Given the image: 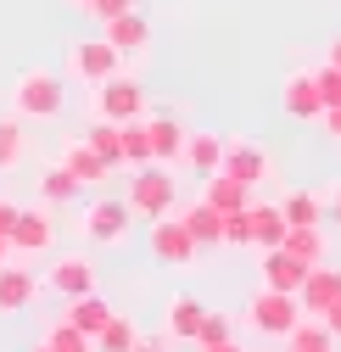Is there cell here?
I'll use <instances>...</instances> for the list:
<instances>
[{"instance_id":"6da1fadb","label":"cell","mask_w":341,"mask_h":352,"mask_svg":"<svg viewBox=\"0 0 341 352\" xmlns=\"http://www.w3.org/2000/svg\"><path fill=\"white\" fill-rule=\"evenodd\" d=\"M12 101H17V118H56L62 112V78L51 67H28L12 84Z\"/></svg>"},{"instance_id":"7a4b0ae2","label":"cell","mask_w":341,"mask_h":352,"mask_svg":"<svg viewBox=\"0 0 341 352\" xmlns=\"http://www.w3.org/2000/svg\"><path fill=\"white\" fill-rule=\"evenodd\" d=\"M129 212H140V218H162V212H174V179H168V168L162 162H146L140 173H135V185H129Z\"/></svg>"},{"instance_id":"3957f363","label":"cell","mask_w":341,"mask_h":352,"mask_svg":"<svg viewBox=\"0 0 341 352\" xmlns=\"http://www.w3.org/2000/svg\"><path fill=\"white\" fill-rule=\"evenodd\" d=\"M135 118H146V90L135 78L96 84V123H135Z\"/></svg>"},{"instance_id":"277c9868","label":"cell","mask_w":341,"mask_h":352,"mask_svg":"<svg viewBox=\"0 0 341 352\" xmlns=\"http://www.w3.org/2000/svg\"><path fill=\"white\" fill-rule=\"evenodd\" d=\"M129 201H90V207H84V235H90V241H101V246H123V241H129Z\"/></svg>"},{"instance_id":"5b68a950","label":"cell","mask_w":341,"mask_h":352,"mask_svg":"<svg viewBox=\"0 0 341 352\" xmlns=\"http://www.w3.org/2000/svg\"><path fill=\"white\" fill-rule=\"evenodd\" d=\"M252 324L269 330V336H291L296 324H302V307H296L291 291H263L258 302H252Z\"/></svg>"},{"instance_id":"8992f818","label":"cell","mask_w":341,"mask_h":352,"mask_svg":"<svg viewBox=\"0 0 341 352\" xmlns=\"http://www.w3.org/2000/svg\"><path fill=\"white\" fill-rule=\"evenodd\" d=\"M219 173H230V179H241V185H263L269 179V151L258 140H224Z\"/></svg>"},{"instance_id":"52a82bcc","label":"cell","mask_w":341,"mask_h":352,"mask_svg":"<svg viewBox=\"0 0 341 352\" xmlns=\"http://www.w3.org/2000/svg\"><path fill=\"white\" fill-rule=\"evenodd\" d=\"M118 62H123V56L107 45V39H78V45H73V73L90 84V90L107 84V78H118Z\"/></svg>"},{"instance_id":"ba28073f","label":"cell","mask_w":341,"mask_h":352,"mask_svg":"<svg viewBox=\"0 0 341 352\" xmlns=\"http://www.w3.org/2000/svg\"><path fill=\"white\" fill-rule=\"evenodd\" d=\"M45 285L56 296H84V291H96V269H90V257H56L51 269H45Z\"/></svg>"},{"instance_id":"9c48e42d","label":"cell","mask_w":341,"mask_h":352,"mask_svg":"<svg viewBox=\"0 0 341 352\" xmlns=\"http://www.w3.org/2000/svg\"><path fill=\"white\" fill-rule=\"evenodd\" d=\"M151 257L157 263H190L196 257V241L185 235V224H179V218H157V224H151Z\"/></svg>"},{"instance_id":"30bf717a","label":"cell","mask_w":341,"mask_h":352,"mask_svg":"<svg viewBox=\"0 0 341 352\" xmlns=\"http://www.w3.org/2000/svg\"><path fill=\"white\" fill-rule=\"evenodd\" d=\"M101 28H107L101 39H107V45H112L118 56H135V51H146V45H151V23H146L140 12H123V17L101 23Z\"/></svg>"},{"instance_id":"8fae6325","label":"cell","mask_w":341,"mask_h":352,"mask_svg":"<svg viewBox=\"0 0 341 352\" xmlns=\"http://www.w3.org/2000/svg\"><path fill=\"white\" fill-rule=\"evenodd\" d=\"M6 246H12V252H45V246H51V212H45V207L17 212V224H12V235H6Z\"/></svg>"},{"instance_id":"7c38bea8","label":"cell","mask_w":341,"mask_h":352,"mask_svg":"<svg viewBox=\"0 0 341 352\" xmlns=\"http://www.w3.org/2000/svg\"><path fill=\"white\" fill-rule=\"evenodd\" d=\"M263 280H269V291H291L296 296V285L308 280V263H296L285 246H269L263 252Z\"/></svg>"},{"instance_id":"4fadbf2b","label":"cell","mask_w":341,"mask_h":352,"mask_svg":"<svg viewBox=\"0 0 341 352\" xmlns=\"http://www.w3.org/2000/svg\"><path fill=\"white\" fill-rule=\"evenodd\" d=\"M179 162L196 168V173H219V162H224V140L207 135V129H196V135H185V146H179Z\"/></svg>"},{"instance_id":"5bb4252c","label":"cell","mask_w":341,"mask_h":352,"mask_svg":"<svg viewBox=\"0 0 341 352\" xmlns=\"http://www.w3.org/2000/svg\"><path fill=\"white\" fill-rule=\"evenodd\" d=\"M34 291H39V280L23 269H12V263H0V314H17V307H28L34 302Z\"/></svg>"},{"instance_id":"9a60e30c","label":"cell","mask_w":341,"mask_h":352,"mask_svg":"<svg viewBox=\"0 0 341 352\" xmlns=\"http://www.w3.org/2000/svg\"><path fill=\"white\" fill-rule=\"evenodd\" d=\"M285 112L291 118H319L324 112V101H319V84H314V73H285Z\"/></svg>"},{"instance_id":"2e32d148","label":"cell","mask_w":341,"mask_h":352,"mask_svg":"<svg viewBox=\"0 0 341 352\" xmlns=\"http://www.w3.org/2000/svg\"><path fill=\"white\" fill-rule=\"evenodd\" d=\"M296 291L308 296V307H319V314H330V307L341 302V269H319V263H314V269H308V280L296 285Z\"/></svg>"},{"instance_id":"e0dca14e","label":"cell","mask_w":341,"mask_h":352,"mask_svg":"<svg viewBox=\"0 0 341 352\" xmlns=\"http://www.w3.org/2000/svg\"><path fill=\"white\" fill-rule=\"evenodd\" d=\"M280 218H285V230H319V218H324V201L314 190H291L280 201Z\"/></svg>"},{"instance_id":"ac0fdd59","label":"cell","mask_w":341,"mask_h":352,"mask_svg":"<svg viewBox=\"0 0 341 352\" xmlns=\"http://www.w3.org/2000/svg\"><path fill=\"white\" fill-rule=\"evenodd\" d=\"M201 201H207L212 212H241V207H252V185L230 179V173H212V185H207Z\"/></svg>"},{"instance_id":"d6986e66","label":"cell","mask_w":341,"mask_h":352,"mask_svg":"<svg viewBox=\"0 0 341 352\" xmlns=\"http://www.w3.org/2000/svg\"><path fill=\"white\" fill-rule=\"evenodd\" d=\"M146 140H151V162H174L185 146V129L174 118H146Z\"/></svg>"},{"instance_id":"ffe728a7","label":"cell","mask_w":341,"mask_h":352,"mask_svg":"<svg viewBox=\"0 0 341 352\" xmlns=\"http://www.w3.org/2000/svg\"><path fill=\"white\" fill-rule=\"evenodd\" d=\"M107 319H112V307H107V302H101L96 291H84V296H73V314H67V324H73V330H84V336H96V330H101Z\"/></svg>"},{"instance_id":"44dd1931","label":"cell","mask_w":341,"mask_h":352,"mask_svg":"<svg viewBox=\"0 0 341 352\" xmlns=\"http://www.w3.org/2000/svg\"><path fill=\"white\" fill-rule=\"evenodd\" d=\"M185 235L196 241V246H207V241H219V230H224V212H212L207 201H196V207H185Z\"/></svg>"},{"instance_id":"7402d4cb","label":"cell","mask_w":341,"mask_h":352,"mask_svg":"<svg viewBox=\"0 0 341 352\" xmlns=\"http://www.w3.org/2000/svg\"><path fill=\"white\" fill-rule=\"evenodd\" d=\"M246 218H252V241H258L263 252L285 241V218H280V207H258V201H252V207H246Z\"/></svg>"},{"instance_id":"603a6c76","label":"cell","mask_w":341,"mask_h":352,"mask_svg":"<svg viewBox=\"0 0 341 352\" xmlns=\"http://www.w3.org/2000/svg\"><path fill=\"white\" fill-rule=\"evenodd\" d=\"M207 307L196 296H174L168 302V336H179V341H196V324H201Z\"/></svg>"},{"instance_id":"cb8c5ba5","label":"cell","mask_w":341,"mask_h":352,"mask_svg":"<svg viewBox=\"0 0 341 352\" xmlns=\"http://www.w3.org/2000/svg\"><path fill=\"white\" fill-rule=\"evenodd\" d=\"M62 168L73 173L78 185H96V179H107V162H101V157H96L90 146H84V140H78V146H67V157H62Z\"/></svg>"},{"instance_id":"d4e9b609","label":"cell","mask_w":341,"mask_h":352,"mask_svg":"<svg viewBox=\"0 0 341 352\" xmlns=\"http://www.w3.org/2000/svg\"><path fill=\"white\" fill-rule=\"evenodd\" d=\"M118 151H123V162H135V168H146V162H151L146 118H135V123H118Z\"/></svg>"},{"instance_id":"484cf974","label":"cell","mask_w":341,"mask_h":352,"mask_svg":"<svg viewBox=\"0 0 341 352\" xmlns=\"http://www.w3.org/2000/svg\"><path fill=\"white\" fill-rule=\"evenodd\" d=\"M84 185L73 179V173L56 162V168H45V173H39V201H45V207H56V201H73Z\"/></svg>"},{"instance_id":"4316f807","label":"cell","mask_w":341,"mask_h":352,"mask_svg":"<svg viewBox=\"0 0 341 352\" xmlns=\"http://www.w3.org/2000/svg\"><path fill=\"white\" fill-rule=\"evenodd\" d=\"M280 246H285L296 263H308V269L324 257V235H319V230H285V241H280Z\"/></svg>"},{"instance_id":"83f0119b","label":"cell","mask_w":341,"mask_h":352,"mask_svg":"<svg viewBox=\"0 0 341 352\" xmlns=\"http://www.w3.org/2000/svg\"><path fill=\"white\" fill-rule=\"evenodd\" d=\"M84 146H90L107 168H118V162H123V151H118V123H96L90 135H84Z\"/></svg>"},{"instance_id":"f1b7e54d","label":"cell","mask_w":341,"mask_h":352,"mask_svg":"<svg viewBox=\"0 0 341 352\" xmlns=\"http://www.w3.org/2000/svg\"><path fill=\"white\" fill-rule=\"evenodd\" d=\"M96 341H101V352H129V346H135V324L123 319V314H112V319L96 330Z\"/></svg>"},{"instance_id":"f546056e","label":"cell","mask_w":341,"mask_h":352,"mask_svg":"<svg viewBox=\"0 0 341 352\" xmlns=\"http://www.w3.org/2000/svg\"><path fill=\"white\" fill-rule=\"evenodd\" d=\"M23 151H28L23 129H17V123H0V173H12V168L23 162Z\"/></svg>"},{"instance_id":"4dcf8cb0","label":"cell","mask_w":341,"mask_h":352,"mask_svg":"<svg viewBox=\"0 0 341 352\" xmlns=\"http://www.w3.org/2000/svg\"><path fill=\"white\" fill-rule=\"evenodd\" d=\"M45 352H90V336H84V330H73L67 319L51 330V341H45Z\"/></svg>"},{"instance_id":"1f68e13d","label":"cell","mask_w":341,"mask_h":352,"mask_svg":"<svg viewBox=\"0 0 341 352\" xmlns=\"http://www.w3.org/2000/svg\"><path fill=\"white\" fill-rule=\"evenodd\" d=\"M314 84H319V101L324 107H341V67H314Z\"/></svg>"},{"instance_id":"d6a6232c","label":"cell","mask_w":341,"mask_h":352,"mask_svg":"<svg viewBox=\"0 0 341 352\" xmlns=\"http://www.w3.org/2000/svg\"><path fill=\"white\" fill-rule=\"evenodd\" d=\"M84 12H90L96 23H112V17H123V12H135V0H90Z\"/></svg>"},{"instance_id":"836d02e7","label":"cell","mask_w":341,"mask_h":352,"mask_svg":"<svg viewBox=\"0 0 341 352\" xmlns=\"http://www.w3.org/2000/svg\"><path fill=\"white\" fill-rule=\"evenodd\" d=\"M319 201H324V218H330V224H341V185H330Z\"/></svg>"},{"instance_id":"e575fe53","label":"cell","mask_w":341,"mask_h":352,"mask_svg":"<svg viewBox=\"0 0 341 352\" xmlns=\"http://www.w3.org/2000/svg\"><path fill=\"white\" fill-rule=\"evenodd\" d=\"M319 123H324V129H330V135L341 140V107H324V112H319Z\"/></svg>"},{"instance_id":"d590c367","label":"cell","mask_w":341,"mask_h":352,"mask_svg":"<svg viewBox=\"0 0 341 352\" xmlns=\"http://www.w3.org/2000/svg\"><path fill=\"white\" fill-rule=\"evenodd\" d=\"M12 224H17V207H12V201H0V235H12Z\"/></svg>"},{"instance_id":"8d00e7d4","label":"cell","mask_w":341,"mask_h":352,"mask_svg":"<svg viewBox=\"0 0 341 352\" xmlns=\"http://www.w3.org/2000/svg\"><path fill=\"white\" fill-rule=\"evenodd\" d=\"M330 67H341V34L330 39Z\"/></svg>"},{"instance_id":"74e56055","label":"cell","mask_w":341,"mask_h":352,"mask_svg":"<svg viewBox=\"0 0 341 352\" xmlns=\"http://www.w3.org/2000/svg\"><path fill=\"white\" fill-rule=\"evenodd\" d=\"M129 352H162V346H146V341H135V346H129Z\"/></svg>"},{"instance_id":"f35d334b","label":"cell","mask_w":341,"mask_h":352,"mask_svg":"<svg viewBox=\"0 0 341 352\" xmlns=\"http://www.w3.org/2000/svg\"><path fill=\"white\" fill-rule=\"evenodd\" d=\"M6 252H12V246H6V235H0V263H6Z\"/></svg>"},{"instance_id":"ab89813d","label":"cell","mask_w":341,"mask_h":352,"mask_svg":"<svg viewBox=\"0 0 341 352\" xmlns=\"http://www.w3.org/2000/svg\"><path fill=\"white\" fill-rule=\"evenodd\" d=\"M73 6H90V0H73Z\"/></svg>"}]
</instances>
